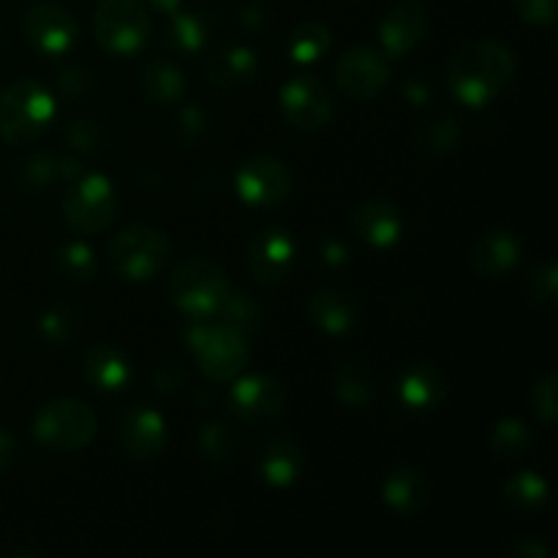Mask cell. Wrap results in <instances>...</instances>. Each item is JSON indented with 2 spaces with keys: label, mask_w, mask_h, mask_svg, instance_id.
<instances>
[{
  "label": "cell",
  "mask_w": 558,
  "mask_h": 558,
  "mask_svg": "<svg viewBox=\"0 0 558 558\" xmlns=\"http://www.w3.org/2000/svg\"><path fill=\"white\" fill-rule=\"evenodd\" d=\"M114 207H118V199H114L112 183L101 174H87L65 191L63 216L76 232L96 234L112 223Z\"/></svg>",
  "instance_id": "ba28073f"
},
{
  "label": "cell",
  "mask_w": 558,
  "mask_h": 558,
  "mask_svg": "<svg viewBox=\"0 0 558 558\" xmlns=\"http://www.w3.org/2000/svg\"><path fill=\"white\" fill-rule=\"evenodd\" d=\"M85 379L104 392H118L129 385L131 365L112 347H96L85 357Z\"/></svg>",
  "instance_id": "cb8c5ba5"
},
{
  "label": "cell",
  "mask_w": 558,
  "mask_h": 558,
  "mask_svg": "<svg viewBox=\"0 0 558 558\" xmlns=\"http://www.w3.org/2000/svg\"><path fill=\"white\" fill-rule=\"evenodd\" d=\"M229 401H232L234 414L245 423H270L283 414L287 392H283L281 381H276L272 376L254 374L232 387Z\"/></svg>",
  "instance_id": "9a60e30c"
},
{
  "label": "cell",
  "mask_w": 558,
  "mask_h": 558,
  "mask_svg": "<svg viewBox=\"0 0 558 558\" xmlns=\"http://www.w3.org/2000/svg\"><path fill=\"white\" fill-rule=\"evenodd\" d=\"M330 31H327L322 22H303L298 31L292 33V41H289V52L298 63H311V60L322 58V54L330 49Z\"/></svg>",
  "instance_id": "1f68e13d"
},
{
  "label": "cell",
  "mask_w": 558,
  "mask_h": 558,
  "mask_svg": "<svg viewBox=\"0 0 558 558\" xmlns=\"http://www.w3.org/2000/svg\"><path fill=\"white\" fill-rule=\"evenodd\" d=\"M60 178V158L52 153H36V156L25 158L16 169V180L25 185L27 191L49 189L54 180Z\"/></svg>",
  "instance_id": "d6a6232c"
},
{
  "label": "cell",
  "mask_w": 558,
  "mask_h": 558,
  "mask_svg": "<svg viewBox=\"0 0 558 558\" xmlns=\"http://www.w3.org/2000/svg\"><path fill=\"white\" fill-rule=\"evenodd\" d=\"M54 265L60 267L65 278L71 281H90L96 276V259L90 248L82 243H65L54 251Z\"/></svg>",
  "instance_id": "836d02e7"
},
{
  "label": "cell",
  "mask_w": 558,
  "mask_h": 558,
  "mask_svg": "<svg viewBox=\"0 0 558 558\" xmlns=\"http://www.w3.org/2000/svg\"><path fill=\"white\" fill-rule=\"evenodd\" d=\"M191 352L196 354L202 374L213 381H229L248 363V341L213 319H196L185 332Z\"/></svg>",
  "instance_id": "5b68a950"
},
{
  "label": "cell",
  "mask_w": 558,
  "mask_h": 558,
  "mask_svg": "<svg viewBox=\"0 0 558 558\" xmlns=\"http://www.w3.org/2000/svg\"><path fill=\"white\" fill-rule=\"evenodd\" d=\"M325 262L327 265H343L347 262V248L341 243H325Z\"/></svg>",
  "instance_id": "ee69618b"
},
{
  "label": "cell",
  "mask_w": 558,
  "mask_h": 558,
  "mask_svg": "<svg viewBox=\"0 0 558 558\" xmlns=\"http://www.w3.org/2000/svg\"><path fill=\"white\" fill-rule=\"evenodd\" d=\"M430 20L428 11L417 0H396L390 9L385 11L379 22V38L385 44L387 54L401 58V54L412 52L428 33Z\"/></svg>",
  "instance_id": "2e32d148"
},
{
  "label": "cell",
  "mask_w": 558,
  "mask_h": 558,
  "mask_svg": "<svg viewBox=\"0 0 558 558\" xmlns=\"http://www.w3.org/2000/svg\"><path fill=\"white\" fill-rule=\"evenodd\" d=\"M118 441L125 456L150 461L167 447V423L156 409L129 407L118 420Z\"/></svg>",
  "instance_id": "5bb4252c"
},
{
  "label": "cell",
  "mask_w": 558,
  "mask_h": 558,
  "mask_svg": "<svg viewBox=\"0 0 558 558\" xmlns=\"http://www.w3.org/2000/svg\"><path fill=\"white\" fill-rule=\"evenodd\" d=\"M387 505L401 515H412V512L423 510L428 505V480L420 469L414 466H392L385 477V488H381Z\"/></svg>",
  "instance_id": "44dd1931"
},
{
  "label": "cell",
  "mask_w": 558,
  "mask_h": 558,
  "mask_svg": "<svg viewBox=\"0 0 558 558\" xmlns=\"http://www.w3.org/2000/svg\"><path fill=\"white\" fill-rule=\"evenodd\" d=\"M227 292V272L218 262L207 259V256H194V259L183 262L169 281L172 303L194 322L210 319Z\"/></svg>",
  "instance_id": "277c9868"
},
{
  "label": "cell",
  "mask_w": 558,
  "mask_h": 558,
  "mask_svg": "<svg viewBox=\"0 0 558 558\" xmlns=\"http://www.w3.org/2000/svg\"><path fill=\"white\" fill-rule=\"evenodd\" d=\"M532 441L529 436V428L521 423V420H501L499 425H494L488 436V447L499 461H512V458L523 456Z\"/></svg>",
  "instance_id": "f546056e"
},
{
  "label": "cell",
  "mask_w": 558,
  "mask_h": 558,
  "mask_svg": "<svg viewBox=\"0 0 558 558\" xmlns=\"http://www.w3.org/2000/svg\"><path fill=\"white\" fill-rule=\"evenodd\" d=\"M308 316L319 330L341 336L357 325L360 303L341 289H322L308 300Z\"/></svg>",
  "instance_id": "ffe728a7"
},
{
  "label": "cell",
  "mask_w": 558,
  "mask_h": 558,
  "mask_svg": "<svg viewBox=\"0 0 558 558\" xmlns=\"http://www.w3.org/2000/svg\"><path fill=\"white\" fill-rule=\"evenodd\" d=\"M199 447L213 463H229L240 452V434L229 423H207L199 434Z\"/></svg>",
  "instance_id": "f1b7e54d"
},
{
  "label": "cell",
  "mask_w": 558,
  "mask_h": 558,
  "mask_svg": "<svg viewBox=\"0 0 558 558\" xmlns=\"http://www.w3.org/2000/svg\"><path fill=\"white\" fill-rule=\"evenodd\" d=\"M398 398L403 407L414 409V412H425V409H436L447 398V379L441 371L430 363H412L409 368L401 371L396 381Z\"/></svg>",
  "instance_id": "e0dca14e"
},
{
  "label": "cell",
  "mask_w": 558,
  "mask_h": 558,
  "mask_svg": "<svg viewBox=\"0 0 558 558\" xmlns=\"http://www.w3.org/2000/svg\"><path fill=\"white\" fill-rule=\"evenodd\" d=\"M352 229L371 248H390L401 238L403 218L390 202L368 199L352 213Z\"/></svg>",
  "instance_id": "ac0fdd59"
},
{
  "label": "cell",
  "mask_w": 558,
  "mask_h": 558,
  "mask_svg": "<svg viewBox=\"0 0 558 558\" xmlns=\"http://www.w3.org/2000/svg\"><path fill=\"white\" fill-rule=\"evenodd\" d=\"M58 87L65 98L82 101V98L93 96V90H96V76H93V71L87 69V65H69V69L60 74Z\"/></svg>",
  "instance_id": "f35d334b"
},
{
  "label": "cell",
  "mask_w": 558,
  "mask_h": 558,
  "mask_svg": "<svg viewBox=\"0 0 558 558\" xmlns=\"http://www.w3.org/2000/svg\"><path fill=\"white\" fill-rule=\"evenodd\" d=\"M27 44L41 54H63L76 44L80 27L69 9L58 3H38L22 20Z\"/></svg>",
  "instance_id": "8fae6325"
},
{
  "label": "cell",
  "mask_w": 558,
  "mask_h": 558,
  "mask_svg": "<svg viewBox=\"0 0 558 558\" xmlns=\"http://www.w3.org/2000/svg\"><path fill=\"white\" fill-rule=\"evenodd\" d=\"M238 191L248 205L276 207L292 191V172L283 161L270 156H256L238 172Z\"/></svg>",
  "instance_id": "7c38bea8"
},
{
  "label": "cell",
  "mask_w": 558,
  "mask_h": 558,
  "mask_svg": "<svg viewBox=\"0 0 558 558\" xmlns=\"http://www.w3.org/2000/svg\"><path fill=\"white\" fill-rule=\"evenodd\" d=\"M461 140V123L456 118H436L420 131V145L430 153H450Z\"/></svg>",
  "instance_id": "d590c367"
},
{
  "label": "cell",
  "mask_w": 558,
  "mask_h": 558,
  "mask_svg": "<svg viewBox=\"0 0 558 558\" xmlns=\"http://www.w3.org/2000/svg\"><path fill=\"white\" fill-rule=\"evenodd\" d=\"M407 96L412 98L414 104H423L425 98L430 96V90H428V87H423V85H417V82H414V85H409V87H407Z\"/></svg>",
  "instance_id": "f6af8a7d"
},
{
  "label": "cell",
  "mask_w": 558,
  "mask_h": 558,
  "mask_svg": "<svg viewBox=\"0 0 558 558\" xmlns=\"http://www.w3.org/2000/svg\"><path fill=\"white\" fill-rule=\"evenodd\" d=\"M505 499L518 512H539L548 505V485L539 474L518 472L505 483Z\"/></svg>",
  "instance_id": "83f0119b"
},
{
  "label": "cell",
  "mask_w": 558,
  "mask_h": 558,
  "mask_svg": "<svg viewBox=\"0 0 558 558\" xmlns=\"http://www.w3.org/2000/svg\"><path fill=\"white\" fill-rule=\"evenodd\" d=\"M210 319L229 327V330H234L238 336H243L245 341H251V338L262 330V325H265V311H262V305L256 303L251 294L232 292V289H229Z\"/></svg>",
  "instance_id": "603a6c76"
},
{
  "label": "cell",
  "mask_w": 558,
  "mask_h": 558,
  "mask_svg": "<svg viewBox=\"0 0 558 558\" xmlns=\"http://www.w3.org/2000/svg\"><path fill=\"white\" fill-rule=\"evenodd\" d=\"M518 262H521V240L507 229H490L472 248V267L483 278H505Z\"/></svg>",
  "instance_id": "d6986e66"
},
{
  "label": "cell",
  "mask_w": 558,
  "mask_h": 558,
  "mask_svg": "<svg viewBox=\"0 0 558 558\" xmlns=\"http://www.w3.org/2000/svg\"><path fill=\"white\" fill-rule=\"evenodd\" d=\"M205 22L194 14H180L169 22L167 44L180 52H196L205 44Z\"/></svg>",
  "instance_id": "e575fe53"
},
{
  "label": "cell",
  "mask_w": 558,
  "mask_h": 558,
  "mask_svg": "<svg viewBox=\"0 0 558 558\" xmlns=\"http://www.w3.org/2000/svg\"><path fill=\"white\" fill-rule=\"evenodd\" d=\"M96 412L85 401H76V398L47 403L33 420V436L44 447L60 452L85 450L93 436H96Z\"/></svg>",
  "instance_id": "8992f818"
},
{
  "label": "cell",
  "mask_w": 558,
  "mask_h": 558,
  "mask_svg": "<svg viewBox=\"0 0 558 558\" xmlns=\"http://www.w3.org/2000/svg\"><path fill=\"white\" fill-rule=\"evenodd\" d=\"M303 472V452L292 436H272L262 447V474L272 488H289Z\"/></svg>",
  "instance_id": "7402d4cb"
},
{
  "label": "cell",
  "mask_w": 558,
  "mask_h": 558,
  "mask_svg": "<svg viewBox=\"0 0 558 558\" xmlns=\"http://www.w3.org/2000/svg\"><path fill=\"white\" fill-rule=\"evenodd\" d=\"M529 289H532V298L537 300L545 308H554L558 303V270L554 262H539L532 270L529 278Z\"/></svg>",
  "instance_id": "74e56055"
},
{
  "label": "cell",
  "mask_w": 558,
  "mask_h": 558,
  "mask_svg": "<svg viewBox=\"0 0 558 558\" xmlns=\"http://www.w3.org/2000/svg\"><path fill=\"white\" fill-rule=\"evenodd\" d=\"M283 118L300 131H319L332 118V98L314 76H294L281 90Z\"/></svg>",
  "instance_id": "4fadbf2b"
},
{
  "label": "cell",
  "mask_w": 558,
  "mask_h": 558,
  "mask_svg": "<svg viewBox=\"0 0 558 558\" xmlns=\"http://www.w3.org/2000/svg\"><path fill=\"white\" fill-rule=\"evenodd\" d=\"M515 556H521V558H545V556H548V548H545L539 539L526 537V539H521V543L515 545Z\"/></svg>",
  "instance_id": "7bdbcfd3"
},
{
  "label": "cell",
  "mask_w": 558,
  "mask_h": 558,
  "mask_svg": "<svg viewBox=\"0 0 558 558\" xmlns=\"http://www.w3.org/2000/svg\"><path fill=\"white\" fill-rule=\"evenodd\" d=\"M93 31L104 49L131 54L150 36V16L142 0H101L93 16Z\"/></svg>",
  "instance_id": "52a82bcc"
},
{
  "label": "cell",
  "mask_w": 558,
  "mask_h": 558,
  "mask_svg": "<svg viewBox=\"0 0 558 558\" xmlns=\"http://www.w3.org/2000/svg\"><path fill=\"white\" fill-rule=\"evenodd\" d=\"M65 140H69V145L76 147V150L98 153L104 147V131L98 123L82 118V120H74V123L69 125V131H65Z\"/></svg>",
  "instance_id": "ab89813d"
},
{
  "label": "cell",
  "mask_w": 558,
  "mask_h": 558,
  "mask_svg": "<svg viewBox=\"0 0 558 558\" xmlns=\"http://www.w3.org/2000/svg\"><path fill=\"white\" fill-rule=\"evenodd\" d=\"M82 330V311L74 303H58L41 316V332L52 343H71Z\"/></svg>",
  "instance_id": "4dcf8cb0"
},
{
  "label": "cell",
  "mask_w": 558,
  "mask_h": 558,
  "mask_svg": "<svg viewBox=\"0 0 558 558\" xmlns=\"http://www.w3.org/2000/svg\"><path fill=\"white\" fill-rule=\"evenodd\" d=\"M169 254H172V243L156 227H147V223L125 227L123 232L114 234L107 248L109 265L114 267L118 276L129 278V281H150V278L161 276Z\"/></svg>",
  "instance_id": "3957f363"
},
{
  "label": "cell",
  "mask_w": 558,
  "mask_h": 558,
  "mask_svg": "<svg viewBox=\"0 0 558 558\" xmlns=\"http://www.w3.org/2000/svg\"><path fill=\"white\" fill-rule=\"evenodd\" d=\"M256 52L245 47L223 49V52L213 54L207 63V82L216 87H238L245 85L256 76Z\"/></svg>",
  "instance_id": "d4e9b609"
},
{
  "label": "cell",
  "mask_w": 558,
  "mask_h": 558,
  "mask_svg": "<svg viewBox=\"0 0 558 558\" xmlns=\"http://www.w3.org/2000/svg\"><path fill=\"white\" fill-rule=\"evenodd\" d=\"M332 385H336L338 401H343L352 409H365L371 407L376 396L374 376L368 374V368L357 363H343L336 368V376H332Z\"/></svg>",
  "instance_id": "4316f807"
},
{
  "label": "cell",
  "mask_w": 558,
  "mask_h": 558,
  "mask_svg": "<svg viewBox=\"0 0 558 558\" xmlns=\"http://www.w3.org/2000/svg\"><path fill=\"white\" fill-rule=\"evenodd\" d=\"M298 259V243L281 227L262 229L248 243V270L262 287H276L292 272Z\"/></svg>",
  "instance_id": "30bf717a"
},
{
  "label": "cell",
  "mask_w": 558,
  "mask_h": 558,
  "mask_svg": "<svg viewBox=\"0 0 558 558\" xmlns=\"http://www.w3.org/2000/svg\"><path fill=\"white\" fill-rule=\"evenodd\" d=\"M515 76V58L499 41H472L452 54L447 80L452 93L469 107L494 101Z\"/></svg>",
  "instance_id": "6da1fadb"
},
{
  "label": "cell",
  "mask_w": 558,
  "mask_h": 558,
  "mask_svg": "<svg viewBox=\"0 0 558 558\" xmlns=\"http://www.w3.org/2000/svg\"><path fill=\"white\" fill-rule=\"evenodd\" d=\"M518 16L532 25H554L558 0H512Z\"/></svg>",
  "instance_id": "60d3db41"
},
{
  "label": "cell",
  "mask_w": 558,
  "mask_h": 558,
  "mask_svg": "<svg viewBox=\"0 0 558 558\" xmlns=\"http://www.w3.org/2000/svg\"><path fill=\"white\" fill-rule=\"evenodd\" d=\"M390 63L381 52L368 47L349 49L336 63V85L352 101H371L390 82Z\"/></svg>",
  "instance_id": "9c48e42d"
},
{
  "label": "cell",
  "mask_w": 558,
  "mask_h": 558,
  "mask_svg": "<svg viewBox=\"0 0 558 558\" xmlns=\"http://www.w3.org/2000/svg\"><path fill=\"white\" fill-rule=\"evenodd\" d=\"M54 98L44 85L20 80L0 93V136L9 145H27L49 129Z\"/></svg>",
  "instance_id": "7a4b0ae2"
},
{
  "label": "cell",
  "mask_w": 558,
  "mask_h": 558,
  "mask_svg": "<svg viewBox=\"0 0 558 558\" xmlns=\"http://www.w3.org/2000/svg\"><path fill=\"white\" fill-rule=\"evenodd\" d=\"M142 90L153 104H174L185 90L183 71L167 58L147 60L142 69Z\"/></svg>",
  "instance_id": "484cf974"
},
{
  "label": "cell",
  "mask_w": 558,
  "mask_h": 558,
  "mask_svg": "<svg viewBox=\"0 0 558 558\" xmlns=\"http://www.w3.org/2000/svg\"><path fill=\"white\" fill-rule=\"evenodd\" d=\"M532 403L534 414L543 420L545 428H554L558 420V374H545L543 379H537L532 390Z\"/></svg>",
  "instance_id": "8d00e7d4"
},
{
  "label": "cell",
  "mask_w": 558,
  "mask_h": 558,
  "mask_svg": "<svg viewBox=\"0 0 558 558\" xmlns=\"http://www.w3.org/2000/svg\"><path fill=\"white\" fill-rule=\"evenodd\" d=\"M153 5H156V9H161V11H167V14H174V11H178V5H180V0H153Z\"/></svg>",
  "instance_id": "bcb514c9"
},
{
  "label": "cell",
  "mask_w": 558,
  "mask_h": 558,
  "mask_svg": "<svg viewBox=\"0 0 558 558\" xmlns=\"http://www.w3.org/2000/svg\"><path fill=\"white\" fill-rule=\"evenodd\" d=\"M16 456V439L9 434V430L0 428V472L9 469V463L14 461Z\"/></svg>",
  "instance_id": "b9f144b4"
}]
</instances>
